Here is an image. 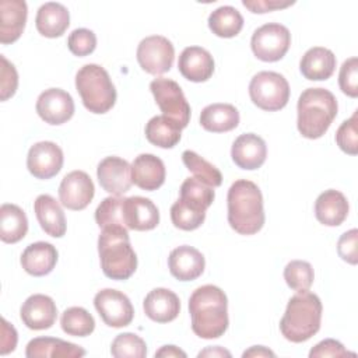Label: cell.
Wrapping results in <instances>:
<instances>
[{
    "instance_id": "obj_10",
    "label": "cell",
    "mask_w": 358,
    "mask_h": 358,
    "mask_svg": "<svg viewBox=\"0 0 358 358\" xmlns=\"http://www.w3.org/2000/svg\"><path fill=\"white\" fill-rule=\"evenodd\" d=\"M173 59L175 48L165 36H147L137 46V62L148 74L161 76L169 71L173 64Z\"/></svg>"
},
{
    "instance_id": "obj_51",
    "label": "cell",
    "mask_w": 358,
    "mask_h": 358,
    "mask_svg": "<svg viewBox=\"0 0 358 358\" xmlns=\"http://www.w3.org/2000/svg\"><path fill=\"white\" fill-rule=\"evenodd\" d=\"M197 357H200V358L201 357H231V352L228 350H224L222 347L215 345V347H208V348L200 351Z\"/></svg>"
},
{
    "instance_id": "obj_8",
    "label": "cell",
    "mask_w": 358,
    "mask_h": 358,
    "mask_svg": "<svg viewBox=\"0 0 358 358\" xmlns=\"http://www.w3.org/2000/svg\"><path fill=\"white\" fill-rule=\"evenodd\" d=\"M150 90L162 115L175 120L185 129L190 120V105L187 103L180 85L171 78L158 77L150 83Z\"/></svg>"
},
{
    "instance_id": "obj_45",
    "label": "cell",
    "mask_w": 358,
    "mask_h": 358,
    "mask_svg": "<svg viewBox=\"0 0 358 358\" xmlns=\"http://www.w3.org/2000/svg\"><path fill=\"white\" fill-rule=\"evenodd\" d=\"M357 243H358V231L355 228L344 232L338 242H337V252L338 256L350 263V264H357L358 263V249H357Z\"/></svg>"
},
{
    "instance_id": "obj_43",
    "label": "cell",
    "mask_w": 358,
    "mask_h": 358,
    "mask_svg": "<svg viewBox=\"0 0 358 358\" xmlns=\"http://www.w3.org/2000/svg\"><path fill=\"white\" fill-rule=\"evenodd\" d=\"M340 90L350 98L358 96V59L355 56L347 59L340 67L338 74Z\"/></svg>"
},
{
    "instance_id": "obj_37",
    "label": "cell",
    "mask_w": 358,
    "mask_h": 358,
    "mask_svg": "<svg viewBox=\"0 0 358 358\" xmlns=\"http://www.w3.org/2000/svg\"><path fill=\"white\" fill-rule=\"evenodd\" d=\"M110 354L115 358H144L147 355V344L134 333H122L112 341Z\"/></svg>"
},
{
    "instance_id": "obj_44",
    "label": "cell",
    "mask_w": 358,
    "mask_h": 358,
    "mask_svg": "<svg viewBox=\"0 0 358 358\" xmlns=\"http://www.w3.org/2000/svg\"><path fill=\"white\" fill-rule=\"evenodd\" d=\"M0 99L7 101L11 98L18 87V73L13 63H10L4 55H0Z\"/></svg>"
},
{
    "instance_id": "obj_5",
    "label": "cell",
    "mask_w": 358,
    "mask_h": 358,
    "mask_svg": "<svg viewBox=\"0 0 358 358\" xmlns=\"http://www.w3.org/2000/svg\"><path fill=\"white\" fill-rule=\"evenodd\" d=\"M322 302L309 291H299L289 298L280 320L281 334L291 343H303L313 337L322 322Z\"/></svg>"
},
{
    "instance_id": "obj_42",
    "label": "cell",
    "mask_w": 358,
    "mask_h": 358,
    "mask_svg": "<svg viewBox=\"0 0 358 358\" xmlns=\"http://www.w3.org/2000/svg\"><path fill=\"white\" fill-rule=\"evenodd\" d=\"M69 50L78 57L91 55L96 48V36L91 29L78 28L74 29L67 39Z\"/></svg>"
},
{
    "instance_id": "obj_40",
    "label": "cell",
    "mask_w": 358,
    "mask_h": 358,
    "mask_svg": "<svg viewBox=\"0 0 358 358\" xmlns=\"http://www.w3.org/2000/svg\"><path fill=\"white\" fill-rule=\"evenodd\" d=\"M172 224L183 231L197 229L206 220V213L190 208L180 199H178L171 207Z\"/></svg>"
},
{
    "instance_id": "obj_11",
    "label": "cell",
    "mask_w": 358,
    "mask_h": 358,
    "mask_svg": "<svg viewBox=\"0 0 358 358\" xmlns=\"http://www.w3.org/2000/svg\"><path fill=\"white\" fill-rule=\"evenodd\" d=\"M94 305L101 319L109 327H124L129 326L134 316V309L126 294L105 288L96 292Z\"/></svg>"
},
{
    "instance_id": "obj_27",
    "label": "cell",
    "mask_w": 358,
    "mask_h": 358,
    "mask_svg": "<svg viewBox=\"0 0 358 358\" xmlns=\"http://www.w3.org/2000/svg\"><path fill=\"white\" fill-rule=\"evenodd\" d=\"M34 211L41 228L53 238H62L66 234V217L60 204L50 194H41L35 199Z\"/></svg>"
},
{
    "instance_id": "obj_17",
    "label": "cell",
    "mask_w": 358,
    "mask_h": 358,
    "mask_svg": "<svg viewBox=\"0 0 358 358\" xmlns=\"http://www.w3.org/2000/svg\"><path fill=\"white\" fill-rule=\"evenodd\" d=\"M123 221L127 229L150 231L158 225L159 211L157 206L147 197H124Z\"/></svg>"
},
{
    "instance_id": "obj_34",
    "label": "cell",
    "mask_w": 358,
    "mask_h": 358,
    "mask_svg": "<svg viewBox=\"0 0 358 358\" xmlns=\"http://www.w3.org/2000/svg\"><path fill=\"white\" fill-rule=\"evenodd\" d=\"M214 197V187L196 178H187L180 185V200L193 210L206 213V210L213 204Z\"/></svg>"
},
{
    "instance_id": "obj_50",
    "label": "cell",
    "mask_w": 358,
    "mask_h": 358,
    "mask_svg": "<svg viewBox=\"0 0 358 358\" xmlns=\"http://www.w3.org/2000/svg\"><path fill=\"white\" fill-rule=\"evenodd\" d=\"M242 357L243 358H246V357H257L259 358V357H275V354L263 345H253L249 350H246L242 354Z\"/></svg>"
},
{
    "instance_id": "obj_30",
    "label": "cell",
    "mask_w": 358,
    "mask_h": 358,
    "mask_svg": "<svg viewBox=\"0 0 358 358\" xmlns=\"http://www.w3.org/2000/svg\"><path fill=\"white\" fill-rule=\"evenodd\" d=\"M200 124L213 133H225L239 124V112L231 103H211L200 113Z\"/></svg>"
},
{
    "instance_id": "obj_7",
    "label": "cell",
    "mask_w": 358,
    "mask_h": 358,
    "mask_svg": "<svg viewBox=\"0 0 358 358\" xmlns=\"http://www.w3.org/2000/svg\"><path fill=\"white\" fill-rule=\"evenodd\" d=\"M249 95L257 108L275 112L288 103L289 84L280 73L260 71L250 80Z\"/></svg>"
},
{
    "instance_id": "obj_18",
    "label": "cell",
    "mask_w": 358,
    "mask_h": 358,
    "mask_svg": "<svg viewBox=\"0 0 358 358\" xmlns=\"http://www.w3.org/2000/svg\"><path fill=\"white\" fill-rule=\"evenodd\" d=\"M171 274L179 281H193L199 278L206 267L204 256L193 246L182 245L175 248L168 257Z\"/></svg>"
},
{
    "instance_id": "obj_26",
    "label": "cell",
    "mask_w": 358,
    "mask_h": 358,
    "mask_svg": "<svg viewBox=\"0 0 358 358\" xmlns=\"http://www.w3.org/2000/svg\"><path fill=\"white\" fill-rule=\"evenodd\" d=\"M57 256V250L52 243L35 242L24 249L21 255V266L28 274L42 277L55 268Z\"/></svg>"
},
{
    "instance_id": "obj_25",
    "label": "cell",
    "mask_w": 358,
    "mask_h": 358,
    "mask_svg": "<svg viewBox=\"0 0 358 358\" xmlns=\"http://www.w3.org/2000/svg\"><path fill=\"white\" fill-rule=\"evenodd\" d=\"M336 63V56L330 49L315 46L303 53L299 62V70L310 81H323L333 76Z\"/></svg>"
},
{
    "instance_id": "obj_9",
    "label": "cell",
    "mask_w": 358,
    "mask_h": 358,
    "mask_svg": "<svg viewBox=\"0 0 358 358\" xmlns=\"http://www.w3.org/2000/svg\"><path fill=\"white\" fill-rule=\"evenodd\" d=\"M291 34L288 28L278 22H268L257 28L250 41L255 56L262 62H278L288 52Z\"/></svg>"
},
{
    "instance_id": "obj_19",
    "label": "cell",
    "mask_w": 358,
    "mask_h": 358,
    "mask_svg": "<svg viewBox=\"0 0 358 358\" xmlns=\"http://www.w3.org/2000/svg\"><path fill=\"white\" fill-rule=\"evenodd\" d=\"M231 157L239 168L253 171L264 164L267 157V145L260 136L255 133H245L234 141Z\"/></svg>"
},
{
    "instance_id": "obj_3",
    "label": "cell",
    "mask_w": 358,
    "mask_h": 358,
    "mask_svg": "<svg viewBox=\"0 0 358 358\" xmlns=\"http://www.w3.org/2000/svg\"><path fill=\"white\" fill-rule=\"evenodd\" d=\"M101 268L108 278L127 280L137 268V256L130 245L126 227L102 228L98 238Z\"/></svg>"
},
{
    "instance_id": "obj_29",
    "label": "cell",
    "mask_w": 358,
    "mask_h": 358,
    "mask_svg": "<svg viewBox=\"0 0 358 358\" xmlns=\"http://www.w3.org/2000/svg\"><path fill=\"white\" fill-rule=\"evenodd\" d=\"M35 25L41 35L46 38H59L70 25L69 10L60 3H45L38 8Z\"/></svg>"
},
{
    "instance_id": "obj_48",
    "label": "cell",
    "mask_w": 358,
    "mask_h": 358,
    "mask_svg": "<svg viewBox=\"0 0 358 358\" xmlns=\"http://www.w3.org/2000/svg\"><path fill=\"white\" fill-rule=\"evenodd\" d=\"M17 330L6 319H1V337H0V354L6 355L15 350L17 345Z\"/></svg>"
},
{
    "instance_id": "obj_21",
    "label": "cell",
    "mask_w": 358,
    "mask_h": 358,
    "mask_svg": "<svg viewBox=\"0 0 358 358\" xmlns=\"http://www.w3.org/2000/svg\"><path fill=\"white\" fill-rule=\"evenodd\" d=\"M165 165L154 154H140L131 164V182L143 190H157L165 182Z\"/></svg>"
},
{
    "instance_id": "obj_23",
    "label": "cell",
    "mask_w": 358,
    "mask_h": 358,
    "mask_svg": "<svg viewBox=\"0 0 358 358\" xmlns=\"http://www.w3.org/2000/svg\"><path fill=\"white\" fill-rule=\"evenodd\" d=\"M28 8L24 0H1L0 1V42L8 45L15 42L27 22Z\"/></svg>"
},
{
    "instance_id": "obj_49",
    "label": "cell",
    "mask_w": 358,
    "mask_h": 358,
    "mask_svg": "<svg viewBox=\"0 0 358 358\" xmlns=\"http://www.w3.org/2000/svg\"><path fill=\"white\" fill-rule=\"evenodd\" d=\"M155 357H162V358H176V357H182L186 358V352L182 351L180 348H178L176 345H164L161 347L157 352Z\"/></svg>"
},
{
    "instance_id": "obj_47",
    "label": "cell",
    "mask_w": 358,
    "mask_h": 358,
    "mask_svg": "<svg viewBox=\"0 0 358 358\" xmlns=\"http://www.w3.org/2000/svg\"><path fill=\"white\" fill-rule=\"evenodd\" d=\"M295 1H277V0H243L242 4L255 14H263L278 8L292 6Z\"/></svg>"
},
{
    "instance_id": "obj_33",
    "label": "cell",
    "mask_w": 358,
    "mask_h": 358,
    "mask_svg": "<svg viewBox=\"0 0 358 358\" xmlns=\"http://www.w3.org/2000/svg\"><path fill=\"white\" fill-rule=\"evenodd\" d=\"M243 27L242 14L232 6H221L208 15V28L220 38H234Z\"/></svg>"
},
{
    "instance_id": "obj_32",
    "label": "cell",
    "mask_w": 358,
    "mask_h": 358,
    "mask_svg": "<svg viewBox=\"0 0 358 358\" xmlns=\"http://www.w3.org/2000/svg\"><path fill=\"white\" fill-rule=\"evenodd\" d=\"M145 138L161 148L175 147L182 136V127L172 119L158 115L148 120L145 124Z\"/></svg>"
},
{
    "instance_id": "obj_39",
    "label": "cell",
    "mask_w": 358,
    "mask_h": 358,
    "mask_svg": "<svg viewBox=\"0 0 358 358\" xmlns=\"http://www.w3.org/2000/svg\"><path fill=\"white\" fill-rule=\"evenodd\" d=\"M313 267L308 262L292 260L284 268V280L287 285L296 292L308 291L313 282Z\"/></svg>"
},
{
    "instance_id": "obj_38",
    "label": "cell",
    "mask_w": 358,
    "mask_h": 358,
    "mask_svg": "<svg viewBox=\"0 0 358 358\" xmlns=\"http://www.w3.org/2000/svg\"><path fill=\"white\" fill-rule=\"evenodd\" d=\"M123 201L124 197L109 196L103 199L95 210V221L99 228H108L115 225H124L123 221Z\"/></svg>"
},
{
    "instance_id": "obj_2",
    "label": "cell",
    "mask_w": 358,
    "mask_h": 358,
    "mask_svg": "<svg viewBox=\"0 0 358 358\" xmlns=\"http://www.w3.org/2000/svg\"><path fill=\"white\" fill-rule=\"evenodd\" d=\"M228 222L241 235H255L264 225L263 196L256 183L248 179L235 180L227 196Z\"/></svg>"
},
{
    "instance_id": "obj_28",
    "label": "cell",
    "mask_w": 358,
    "mask_h": 358,
    "mask_svg": "<svg viewBox=\"0 0 358 358\" xmlns=\"http://www.w3.org/2000/svg\"><path fill=\"white\" fill-rule=\"evenodd\" d=\"M25 355L28 358H80L85 355V350L62 338L36 337L27 344Z\"/></svg>"
},
{
    "instance_id": "obj_41",
    "label": "cell",
    "mask_w": 358,
    "mask_h": 358,
    "mask_svg": "<svg viewBox=\"0 0 358 358\" xmlns=\"http://www.w3.org/2000/svg\"><path fill=\"white\" fill-rule=\"evenodd\" d=\"M357 124H358V110H355L350 119L344 120L336 131L337 145L340 147L341 151H344L348 155H357L358 154Z\"/></svg>"
},
{
    "instance_id": "obj_22",
    "label": "cell",
    "mask_w": 358,
    "mask_h": 358,
    "mask_svg": "<svg viewBox=\"0 0 358 358\" xmlns=\"http://www.w3.org/2000/svg\"><path fill=\"white\" fill-rule=\"evenodd\" d=\"M144 313L157 323H168L178 317L180 312L179 296L168 288H154L143 302Z\"/></svg>"
},
{
    "instance_id": "obj_16",
    "label": "cell",
    "mask_w": 358,
    "mask_h": 358,
    "mask_svg": "<svg viewBox=\"0 0 358 358\" xmlns=\"http://www.w3.org/2000/svg\"><path fill=\"white\" fill-rule=\"evenodd\" d=\"M22 323L31 330L50 329L57 317L55 301L43 294H34L25 299L20 309Z\"/></svg>"
},
{
    "instance_id": "obj_4",
    "label": "cell",
    "mask_w": 358,
    "mask_h": 358,
    "mask_svg": "<svg viewBox=\"0 0 358 358\" xmlns=\"http://www.w3.org/2000/svg\"><path fill=\"white\" fill-rule=\"evenodd\" d=\"M298 131L305 138H320L337 116V99L329 90L306 88L296 105Z\"/></svg>"
},
{
    "instance_id": "obj_13",
    "label": "cell",
    "mask_w": 358,
    "mask_h": 358,
    "mask_svg": "<svg viewBox=\"0 0 358 358\" xmlns=\"http://www.w3.org/2000/svg\"><path fill=\"white\" fill-rule=\"evenodd\" d=\"M95 187L90 175L84 171H71L59 186V199L62 206L69 210H84L94 199Z\"/></svg>"
},
{
    "instance_id": "obj_24",
    "label": "cell",
    "mask_w": 358,
    "mask_h": 358,
    "mask_svg": "<svg viewBox=\"0 0 358 358\" xmlns=\"http://www.w3.org/2000/svg\"><path fill=\"white\" fill-rule=\"evenodd\" d=\"M348 201L345 196L334 189L324 190L315 201V215L326 227H338L348 215Z\"/></svg>"
},
{
    "instance_id": "obj_20",
    "label": "cell",
    "mask_w": 358,
    "mask_h": 358,
    "mask_svg": "<svg viewBox=\"0 0 358 358\" xmlns=\"http://www.w3.org/2000/svg\"><path fill=\"white\" fill-rule=\"evenodd\" d=\"M180 74L193 83H204L214 73V59L208 50L200 46H187L178 62Z\"/></svg>"
},
{
    "instance_id": "obj_15",
    "label": "cell",
    "mask_w": 358,
    "mask_h": 358,
    "mask_svg": "<svg viewBox=\"0 0 358 358\" xmlns=\"http://www.w3.org/2000/svg\"><path fill=\"white\" fill-rule=\"evenodd\" d=\"M96 176L101 187L113 194L120 196L131 186V165L120 157H106L96 168Z\"/></svg>"
},
{
    "instance_id": "obj_46",
    "label": "cell",
    "mask_w": 358,
    "mask_h": 358,
    "mask_svg": "<svg viewBox=\"0 0 358 358\" xmlns=\"http://www.w3.org/2000/svg\"><path fill=\"white\" fill-rule=\"evenodd\" d=\"M347 355H355L354 352H348L344 345L333 338H326L320 343H317L310 351L309 357L310 358H322V357H347Z\"/></svg>"
},
{
    "instance_id": "obj_31",
    "label": "cell",
    "mask_w": 358,
    "mask_h": 358,
    "mask_svg": "<svg viewBox=\"0 0 358 358\" xmlns=\"http://www.w3.org/2000/svg\"><path fill=\"white\" fill-rule=\"evenodd\" d=\"M28 232V220L24 210L4 203L0 207V239L4 243H17Z\"/></svg>"
},
{
    "instance_id": "obj_35",
    "label": "cell",
    "mask_w": 358,
    "mask_h": 358,
    "mask_svg": "<svg viewBox=\"0 0 358 358\" xmlns=\"http://www.w3.org/2000/svg\"><path fill=\"white\" fill-rule=\"evenodd\" d=\"M60 326L69 336L87 337L94 331L95 320L87 309L81 306H71L62 313Z\"/></svg>"
},
{
    "instance_id": "obj_12",
    "label": "cell",
    "mask_w": 358,
    "mask_h": 358,
    "mask_svg": "<svg viewBox=\"0 0 358 358\" xmlns=\"http://www.w3.org/2000/svg\"><path fill=\"white\" fill-rule=\"evenodd\" d=\"M63 151L53 141L35 143L27 155V168L36 179H50L63 166Z\"/></svg>"
},
{
    "instance_id": "obj_14",
    "label": "cell",
    "mask_w": 358,
    "mask_h": 358,
    "mask_svg": "<svg viewBox=\"0 0 358 358\" xmlns=\"http://www.w3.org/2000/svg\"><path fill=\"white\" fill-rule=\"evenodd\" d=\"M36 113L49 124H63L74 115V101L69 92L60 88H49L36 99Z\"/></svg>"
},
{
    "instance_id": "obj_36",
    "label": "cell",
    "mask_w": 358,
    "mask_h": 358,
    "mask_svg": "<svg viewBox=\"0 0 358 358\" xmlns=\"http://www.w3.org/2000/svg\"><path fill=\"white\" fill-rule=\"evenodd\" d=\"M182 161L185 166L194 175L196 179L204 182L211 187H217L222 183V175L217 166L206 161L197 152L186 150L182 152Z\"/></svg>"
},
{
    "instance_id": "obj_6",
    "label": "cell",
    "mask_w": 358,
    "mask_h": 358,
    "mask_svg": "<svg viewBox=\"0 0 358 358\" xmlns=\"http://www.w3.org/2000/svg\"><path fill=\"white\" fill-rule=\"evenodd\" d=\"M76 88L83 105L92 113L110 110L116 102V90L108 71L99 64H85L76 74Z\"/></svg>"
},
{
    "instance_id": "obj_1",
    "label": "cell",
    "mask_w": 358,
    "mask_h": 358,
    "mask_svg": "<svg viewBox=\"0 0 358 358\" xmlns=\"http://www.w3.org/2000/svg\"><path fill=\"white\" fill-rule=\"evenodd\" d=\"M192 330L200 338L211 340L221 337L229 324L228 299L217 285H201L189 298Z\"/></svg>"
}]
</instances>
